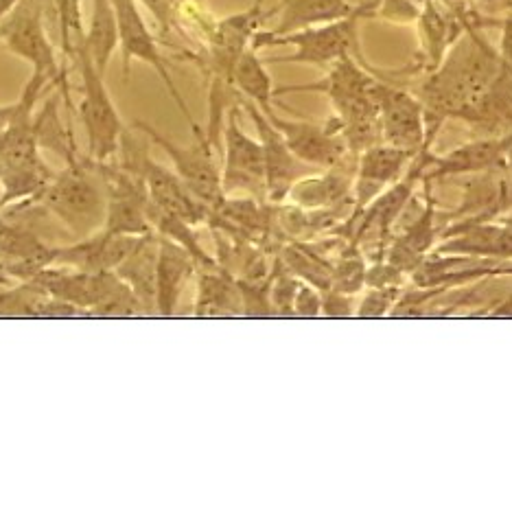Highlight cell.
I'll return each instance as SVG.
<instances>
[{
	"label": "cell",
	"mask_w": 512,
	"mask_h": 510,
	"mask_svg": "<svg viewBox=\"0 0 512 510\" xmlns=\"http://www.w3.org/2000/svg\"><path fill=\"white\" fill-rule=\"evenodd\" d=\"M292 316L298 318H320L322 316V289L316 285L300 281L294 305H292Z\"/></svg>",
	"instance_id": "31"
},
{
	"label": "cell",
	"mask_w": 512,
	"mask_h": 510,
	"mask_svg": "<svg viewBox=\"0 0 512 510\" xmlns=\"http://www.w3.org/2000/svg\"><path fill=\"white\" fill-rule=\"evenodd\" d=\"M263 114L283 134L287 147L292 149L296 158L313 169H331L346 162L348 156H353L348 152L340 132V123L335 117H331L327 123H313L285 119L276 110H267Z\"/></svg>",
	"instance_id": "11"
},
{
	"label": "cell",
	"mask_w": 512,
	"mask_h": 510,
	"mask_svg": "<svg viewBox=\"0 0 512 510\" xmlns=\"http://www.w3.org/2000/svg\"><path fill=\"white\" fill-rule=\"evenodd\" d=\"M158 250L160 239L154 233H149L141 239V243L130 252L114 274L132 289L134 296L141 300L145 309L156 311V272H158Z\"/></svg>",
	"instance_id": "23"
},
{
	"label": "cell",
	"mask_w": 512,
	"mask_h": 510,
	"mask_svg": "<svg viewBox=\"0 0 512 510\" xmlns=\"http://www.w3.org/2000/svg\"><path fill=\"white\" fill-rule=\"evenodd\" d=\"M73 62L81 75L79 117L88 138V156L92 162H110L119 154L125 127L108 92L106 75L92 64L86 44L79 46Z\"/></svg>",
	"instance_id": "6"
},
{
	"label": "cell",
	"mask_w": 512,
	"mask_h": 510,
	"mask_svg": "<svg viewBox=\"0 0 512 510\" xmlns=\"http://www.w3.org/2000/svg\"><path fill=\"white\" fill-rule=\"evenodd\" d=\"M101 182L95 165L86 167L79 160L75 165H66L62 173H55L36 200L75 237L84 239L99 233L106 224L108 191Z\"/></svg>",
	"instance_id": "4"
},
{
	"label": "cell",
	"mask_w": 512,
	"mask_h": 510,
	"mask_svg": "<svg viewBox=\"0 0 512 510\" xmlns=\"http://www.w3.org/2000/svg\"><path fill=\"white\" fill-rule=\"evenodd\" d=\"M18 110V101L16 103H7V106H0V134L7 130V125L14 119V114Z\"/></svg>",
	"instance_id": "37"
},
{
	"label": "cell",
	"mask_w": 512,
	"mask_h": 510,
	"mask_svg": "<svg viewBox=\"0 0 512 510\" xmlns=\"http://www.w3.org/2000/svg\"><path fill=\"white\" fill-rule=\"evenodd\" d=\"M138 5H143L151 16L156 18L158 27L162 33H169L171 27L176 25V3L171 0H136Z\"/></svg>",
	"instance_id": "33"
},
{
	"label": "cell",
	"mask_w": 512,
	"mask_h": 510,
	"mask_svg": "<svg viewBox=\"0 0 512 510\" xmlns=\"http://www.w3.org/2000/svg\"><path fill=\"white\" fill-rule=\"evenodd\" d=\"M425 187V204L403 233L390 239L386 252L381 259H386L394 265L401 274L410 278L414 270L421 265L429 254L434 252L440 241L442 228H438V213H436V200L432 195V184L423 182Z\"/></svg>",
	"instance_id": "15"
},
{
	"label": "cell",
	"mask_w": 512,
	"mask_h": 510,
	"mask_svg": "<svg viewBox=\"0 0 512 510\" xmlns=\"http://www.w3.org/2000/svg\"><path fill=\"white\" fill-rule=\"evenodd\" d=\"M84 44L92 64L99 73L106 75L112 55L119 49V20H116L112 0H92Z\"/></svg>",
	"instance_id": "24"
},
{
	"label": "cell",
	"mask_w": 512,
	"mask_h": 510,
	"mask_svg": "<svg viewBox=\"0 0 512 510\" xmlns=\"http://www.w3.org/2000/svg\"><path fill=\"white\" fill-rule=\"evenodd\" d=\"M51 0H18L14 9L0 20V40L20 60L31 64L33 73L44 77L64 97L66 108H73L71 86L64 66L57 62L53 42L46 31V14Z\"/></svg>",
	"instance_id": "5"
},
{
	"label": "cell",
	"mask_w": 512,
	"mask_h": 510,
	"mask_svg": "<svg viewBox=\"0 0 512 510\" xmlns=\"http://www.w3.org/2000/svg\"><path fill=\"white\" fill-rule=\"evenodd\" d=\"M458 121L467 123L480 136L499 138L512 130V66L502 64L482 97L464 110Z\"/></svg>",
	"instance_id": "19"
},
{
	"label": "cell",
	"mask_w": 512,
	"mask_h": 510,
	"mask_svg": "<svg viewBox=\"0 0 512 510\" xmlns=\"http://www.w3.org/2000/svg\"><path fill=\"white\" fill-rule=\"evenodd\" d=\"M241 108L248 112V117L256 130V138L263 147V160H265V191L270 202H283L287 200V193L292 191L294 184L309 176L313 169L305 165L292 149L287 147L283 134L276 130L274 123L265 117L261 108H256L252 101L241 99Z\"/></svg>",
	"instance_id": "12"
},
{
	"label": "cell",
	"mask_w": 512,
	"mask_h": 510,
	"mask_svg": "<svg viewBox=\"0 0 512 510\" xmlns=\"http://www.w3.org/2000/svg\"><path fill=\"white\" fill-rule=\"evenodd\" d=\"M351 294H344L340 289L327 287L322 289V316L324 318H355V305Z\"/></svg>",
	"instance_id": "32"
},
{
	"label": "cell",
	"mask_w": 512,
	"mask_h": 510,
	"mask_svg": "<svg viewBox=\"0 0 512 510\" xmlns=\"http://www.w3.org/2000/svg\"><path fill=\"white\" fill-rule=\"evenodd\" d=\"M112 5L116 11V20H119V46H121V57H123V75L130 77L132 62H141L154 68L158 77L162 79V84H165L169 97L180 108L184 119L189 121L193 130V127H197V121L193 119L189 106H186L184 97L180 95L176 81L171 77L165 55L160 53V46L145 22L141 9H138V3L136 0H112Z\"/></svg>",
	"instance_id": "8"
},
{
	"label": "cell",
	"mask_w": 512,
	"mask_h": 510,
	"mask_svg": "<svg viewBox=\"0 0 512 510\" xmlns=\"http://www.w3.org/2000/svg\"><path fill=\"white\" fill-rule=\"evenodd\" d=\"M403 294V285H386V287H368L366 296L359 303L355 318L359 320H379L388 318Z\"/></svg>",
	"instance_id": "30"
},
{
	"label": "cell",
	"mask_w": 512,
	"mask_h": 510,
	"mask_svg": "<svg viewBox=\"0 0 512 510\" xmlns=\"http://www.w3.org/2000/svg\"><path fill=\"white\" fill-rule=\"evenodd\" d=\"M134 130L147 136L149 143L160 147L171 160L173 171L178 173L180 180L189 187L200 200L213 208V213L226 200L224 187H221V167L217 165V147L211 143L200 125L193 127L195 141L191 145H178L171 138L160 134L154 125L145 121H134Z\"/></svg>",
	"instance_id": "7"
},
{
	"label": "cell",
	"mask_w": 512,
	"mask_h": 510,
	"mask_svg": "<svg viewBox=\"0 0 512 510\" xmlns=\"http://www.w3.org/2000/svg\"><path fill=\"white\" fill-rule=\"evenodd\" d=\"M493 169H502V138L480 136L475 141L453 147L442 156L434 154L423 182L434 184L438 180L475 176V173Z\"/></svg>",
	"instance_id": "20"
},
{
	"label": "cell",
	"mask_w": 512,
	"mask_h": 510,
	"mask_svg": "<svg viewBox=\"0 0 512 510\" xmlns=\"http://www.w3.org/2000/svg\"><path fill=\"white\" fill-rule=\"evenodd\" d=\"M480 18V11L473 18H460L438 0H427L421 16L416 20L418 29V53L412 64L397 75H427L445 60V55L462 36L469 22Z\"/></svg>",
	"instance_id": "14"
},
{
	"label": "cell",
	"mask_w": 512,
	"mask_h": 510,
	"mask_svg": "<svg viewBox=\"0 0 512 510\" xmlns=\"http://www.w3.org/2000/svg\"><path fill=\"white\" fill-rule=\"evenodd\" d=\"M440 5H445L453 14L460 18H473L477 14V9L473 7V0H438Z\"/></svg>",
	"instance_id": "35"
},
{
	"label": "cell",
	"mask_w": 512,
	"mask_h": 510,
	"mask_svg": "<svg viewBox=\"0 0 512 510\" xmlns=\"http://www.w3.org/2000/svg\"><path fill=\"white\" fill-rule=\"evenodd\" d=\"M372 18V0H362L357 3L353 14H348L340 20L324 22L309 29H300L285 36H272L267 31H259L252 40L256 51L272 49V46H292L294 53L267 57L265 64H305L316 68H327L342 57H357L359 62H368L359 42V25L362 20Z\"/></svg>",
	"instance_id": "3"
},
{
	"label": "cell",
	"mask_w": 512,
	"mask_h": 510,
	"mask_svg": "<svg viewBox=\"0 0 512 510\" xmlns=\"http://www.w3.org/2000/svg\"><path fill=\"white\" fill-rule=\"evenodd\" d=\"M366 276L368 263L359 250V243L348 241V246L337 254V261L331 265V287L355 296L366 287Z\"/></svg>",
	"instance_id": "28"
},
{
	"label": "cell",
	"mask_w": 512,
	"mask_h": 510,
	"mask_svg": "<svg viewBox=\"0 0 512 510\" xmlns=\"http://www.w3.org/2000/svg\"><path fill=\"white\" fill-rule=\"evenodd\" d=\"M60 97V92H55V95L44 103V108L33 117V130H36L40 147H49L51 152L66 160V165H75V162H79L77 145L73 141L71 125L66 127L60 117V108H57Z\"/></svg>",
	"instance_id": "26"
},
{
	"label": "cell",
	"mask_w": 512,
	"mask_h": 510,
	"mask_svg": "<svg viewBox=\"0 0 512 510\" xmlns=\"http://www.w3.org/2000/svg\"><path fill=\"white\" fill-rule=\"evenodd\" d=\"M379 86L377 68L357 57H342L327 68V75L311 84H294L274 88V97L292 92H320L333 106V117L340 123V132L353 156L381 143L379 130Z\"/></svg>",
	"instance_id": "2"
},
{
	"label": "cell",
	"mask_w": 512,
	"mask_h": 510,
	"mask_svg": "<svg viewBox=\"0 0 512 510\" xmlns=\"http://www.w3.org/2000/svg\"><path fill=\"white\" fill-rule=\"evenodd\" d=\"M418 152H407L388 143H377L355 158L353 178V213L346 219V228L362 215L377 197L397 182L410 167Z\"/></svg>",
	"instance_id": "13"
},
{
	"label": "cell",
	"mask_w": 512,
	"mask_h": 510,
	"mask_svg": "<svg viewBox=\"0 0 512 510\" xmlns=\"http://www.w3.org/2000/svg\"><path fill=\"white\" fill-rule=\"evenodd\" d=\"M482 27H499L502 38H499V55L504 57V62L512 66V14H506L504 18H491L482 16Z\"/></svg>",
	"instance_id": "34"
},
{
	"label": "cell",
	"mask_w": 512,
	"mask_h": 510,
	"mask_svg": "<svg viewBox=\"0 0 512 510\" xmlns=\"http://www.w3.org/2000/svg\"><path fill=\"white\" fill-rule=\"evenodd\" d=\"M379 130L381 143L407 152H421L440 132L438 127H427L425 106L418 95L383 79L379 86Z\"/></svg>",
	"instance_id": "10"
},
{
	"label": "cell",
	"mask_w": 512,
	"mask_h": 510,
	"mask_svg": "<svg viewBox=\"0 0 512 510\" xmlns=\"http://www.w3.org/2000/svg\"><path fill=\"white\" fill-rule=\"evenodd\" d=\"M158 272H156V311L160 316H173L178 309L184 285L195 270V257L180 243L160 237Z\"/></svg>",
	"instance_id": "21"
},
{
	"label": "cell",
	"mask_w": 512,
	"mask_h": 510,
	"mask_svg": "<svg viewBox=\"0 0 512 510\" xmlns=\"http://www.w3.org/2000/svg\"><path fill=\"white\" fill-rule=\"evenodd\" d=\"M143 180L149 193V202L165 213L176 215L191 226L206 222L213 215V208H208L197 197L173 169H167L147 156L143 165Z\"/></svg>",
	"instance_id": "17"
},
{
	"label": "cell",
	"mask_w": 512,
	"mask_h": 510,
	"mask_svg": "<svg viewBox=\"0 0 512 510\" xmlns=\"http://www.w3.org/2000/svg\"><path fill=\"white\" fill-rule=\"evenodd\" d=\"M239 292L226 276L221 274H202L200 276V294H197L195 316H224L232 314V307L243 305L237 300Z\"/></svg>",
	"instance_id": "27"
},
{
	"label": "cell",
	"mask_w": 512,
	"mask_h": 510,
	"mask_svg": "<svg viewBox=\"0 0 512 510\" xmlns=\"http://www.w3.org/2000/svg\"><path fill=\"white\" fill-rule=\"evenodd\" d=\"M171 3H176V5H178V0H171Z\"/></svg>",
	"instance_id": "39"
},
{
	"label": "cell",
	"mask_w": 512,
	"mask_h": 510,
	"mask_svg": "<svg viewBox=\"0 0 512 510\" xmlns=\"http://www.w3.org/2000/svg\"><path fill=\"white\" fill-rule=\"evenodd\" d=\"M221 141H224V165H221L224 193H246L252 200H267L263 147L259 138L243 132L239 106L228 110Z\"/></svg>",
	"instance_id": "9"
},
{
	"label": "cell",
	"mask_w": 512,
	"mask_h": 510,
	"mask_svg": "<svg viewBox=\"0 0 512 510\" xmlns=\"http://www.w3.org/2000/svg\"><path fill=\"white\" fill-rule=\"evenodd\" d=\"M141 239L143 237L114 235L101 228V233L79 239L73 246L57 248L53 254V265L88 274L114 272L130 257V252L141 243Z\"/></svg>",
	"instance_id": "16"
},
{
	"label": "cell",
	"mask_w": 512,
	"mask_h": 510,
	"mask_svg": "<svg viewBox=\"0 0 512 510\" xmlns=\"http://www.w3.org/2000/svg\"><path fill=\"white\" fill-rule=\"evenodd\" d=\"M353 178L355 162L351 167L342 162L331 169L313 171L294 184L287 193V200H292L300 211H331V208L353 204Z\"/></svg>",
	"instance_id": "18"
},
{
	"label": "cell",
	"mask_w": 512,
	"mask_h": 510,
	"mask_svg": "<svg viewBox=\"0 0 512 510\" xmlns=\"http://www.w3.org/2000/svg\"><path fill=\"white\" fill-rule=\"evenodd\" d=\"M502 64L504 57L499 49L484 36L480 14L469 22L438 68L423 75L416 95L425 106L427 127L442 130L449 119H458L491 86Z\"/></svg>",
	"instance_id": "1"
},
{
	"label": "cell",
	"mask_w": 512,
	"mask_h": 510,
	"mask_svg": "<svg viewBox=\"0 0 512 510\" xmlns=\"http://www.w3.org/2000/svg\"><path fill=\"white\" fill-rule=\"evenodd\" d=\"M499 138H502V169L512 178V130Z\"/></svg>",
	"instance_id": "36"
},
{
	"label": "cell",
	"mask_w": 512,
	"mask_h": 510,
	"mask_svg": "<svg viewBox=\"0 0 512 510\" xmlns=\"http://www.w3.org/2000/svg\"><path fill=\"white\" fill-rule=\"evenodd\" d=\"M497 5L502 7V9H506L508 14H512V0H497Z\"/></svg>",
	"instance_id": "38"
},
{
	"label": "cell",
	"mask_w": 512,
	"mask_h": 510,
	"mask_svg": "<svg viewBox=\"0 0 512 510\" xmlns=\"http://www.w3.org/2000/svg\"><path fill=\"white\" fill-rule=\"evenodd\" d=\"M53 14L60 31V46L66 60H75V53L84 44V20H81L79 0H51Z\"/></svg>",
	"instance_id": "29"
},
{
	"label": "cell",
	"mask_w": 512,
	"mask_h": 510,
	"mask_svg": "<svg viewBox=\"0 0 512 510\" xmlns=\"http://www.w3.org/2000/svg\"><path fill=\"white\" fill-rule=\"evenodd\" d=\"M232 86H235L237 95L243 99L252 101L256 108L263 112L274 110V84L272 77L267 73V64L263 57H259V51L250 46V49L239 57L235 66V73H232Z\"/></svg>",
	"instance_id": "25"
},
{
	"label": "cell",
	"mask_w": 512,
	"mask_h": 510,
	"mask_svg": "<svg viewBox=\"0 0 512 510\" xmlns=\"http://www.w3.org/2000/svg\"><path fill=\"white\" fill-rule=\"evenodd\" d=\"M353 9L355 5L348 3V0H278V22L272 29H267V33H272V36H285V33L340 20L353 14Z\"/></svg>",
	"instance_id": "22"
}]
</instances>
